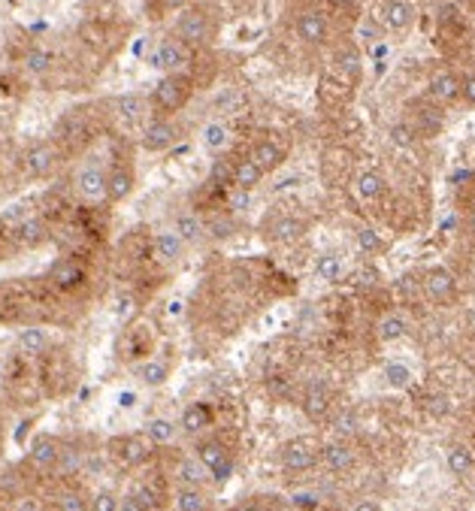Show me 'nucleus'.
Masks as SVG:
<instances>
[{
	"mask_svg": "<svg viewBox=\"0 0 475 511\" xmlns=\"http://www.w3.org/2000/svg\"><path fill=\"white\" fill-rule=\"evenodd\" d=\"M173 34H176L188 49L200 52V49H212L216 39L221 34V19L218 10L209 4H191L179 13L176 25H173Z\"/></svg>",
	"mask_w": 475,
	"mask_h": 511,
	"instance_id": "nucleus-1",
	"label": "nucleus"
},
{
	"mask_svg": "<svg viewBox=\"0 0 475 511\" xmlns=\"http://www.w3.org/2000/svg\"><path fill=\"white\" fill-rule=\"evenodd\" d=\"M94 109H98V106H76V109H70V113L58 122V127H55L52 140L58 142L61 151H64L67 158L82 155V151L89 149L94 140H98L103 113H94Z\"/></svg>",
	"mask_w": 475,
	"mask_h": 511,
	"instance_id": "nucleus-2",
	"label": "nucleus"
},
{
	"mask_svg": "<svg viewBox=\"0 0 475 511\" xmlns=\"http://www.w3.org/2000/svg\"><path fill=\"white\" fill-rule=\"evenodd\" d=\"M194 91H197V85L188 70H182V73H164L155 82L152 91H148L152 113L155 115H179L182 109L191 103Z\"/></svg>",
	"mask_w": 475,
	"mask_h": 511,
	"instance_id": "nucleus-3",
	"label": "nucleus"
},
{
	"mask_svg": "<svg viewBox=\"0 0 475 511\" xmlns=\"http://www.w3.org/2000/svg\"><path fill=\"white\" fill-rule=\"evenodd\" d=\"M39 385L49 396H64L70 390L76 388L79 381V370H76V361L67 348L61 345H52L39 357Z\"/></svg>",
	"mask_w": 475,
	"mask_h": 511,
	"instance_id": "nucleus-4",
	"label": "nucleus"
},
{
	"mask_svg": "<svg viewBox=\"0 0 475 511\" xmlns=\"http://www.w3.org/2000/svg\"><path fill=\"white\" fill-rule=\"evenodd\" d=\"M43 282L49 291L61 294V297H76L91 285V269L82 254H61L49 263Z\"/></svg>",
	"mask_w": 475,
	"mask_h": 511,
	"instance_id": "nucleus-5",
	"label": "nucleus"
},
{
	"mask_svg": "<svg viewBox=\"0 0 475 511\" xmlns=\"http://www.w3.org/2000/svg\"><path fill=\"white\" fill-rule=\"evenodd\" d=\"M64 161L67 155L61 151L58 142L49 137V140H37L30 142V146H25V151L19 155V170L28 182H46L64 166Z\"/></svg>",
	"mask_w": 475,
	"mask_h": 511,
	"instance_id": "nucleus-6",
	"label": "nucleus"
},
{
	"mask_svg": "<svg viewBox=\"0 0 475 511\" xmlns=\"http://www.w3.org/2000/svg\"><path fill=\"white\" fill-rule=\"evenodd\" d=\"M182 137H185V127L176 115H152L140 131V146L148 155H164V151L176 149Z\"/></svg>",
	"mask_w": 475,
	"mask_h": 511,
	"instance_id": "nucleus-7",
	"label": "nucleus"
},
{
	"mask_svg": "<svg viewBox=\"0 0 475 511\" xmlns=\"http://www.w3.org/2000/svg\"><path fill=\"white\" fill-rule=\"evenodd\" d=\"M133 191H137V164H133L131 155L115 151L113 161L106 164V203H124V200L133 197Z\"/></svg>",
	"mask_w": 475,
	"mask_h": 511,
	"instance_id": "nucleus-8",
	"label": "nucleus"
},
{
	"mask_svg": "<svg viewBox=\"0 0 475 511\" xmlns=\"http://www.w3.org/2000/svg\"><path fill=\"white\" fill-rule=\"evenodd\" d=\"M157 445L146 433H124L109 439V457L122 469H140L155 457Z\"/></svg>",
	"mask_w": 475,
	"mask_h": 511,
	"instance_id": "nucleus-9",
	"label": "nucleus"
},
{
	"mask_svg": "<svg viewBox=\"0 0 475 511\" xmlns=\"http://www.w3.org/2000/svg\"><path fill=\"white\" fill-rule=\"evenodd\" d=\"M194 457L209 469L212 484H227L233 475V454L218 436H200L194 445Z\"/></svg>",
	"mask_w": 475,
	"mask_h": 511,
	"instance_id": "nucleus-10",
	"label": "nucleus"
},
{
	"mask_svg": "<svg viewBox=\"0 0 475 511\" xmlns=\"http://www.w3.org/2000/svg\"><path fill=\"white\" fill-rule=\"evenodd\" d=\"M73 194L82 200L85 206H100L106 203V164L85 158L73 173Z\"/></svg>",
	"mask_w": 475,
	"mask_h": 511,
	"instance_id": "nucleus-11",
	"label": "nucleus"
},
{
	"mask_svg": "<svg viewBox=\"0 0 475 511\" xmlns=\"http://www.w3.org/2000/svg\"><path fill=\"white\" fill-rule=\"evenodd\" d=\"M191 61H194V49H188L176 34L161 37L152 46V52H148V67L164 70V73H182V70L191 67Z\"/></svg>",
	"mask_w": 475,
	"mask_h": 511,
	"instance_id": "nucleus-12",
	"label": "nucleus"
},
{
	"mask_svg": "<svg viewBox=\"0 0 475 511\" xmlns=\"http://www.w3.org/2000/svg\"><path fill=\"white\" fill-rule=\"evenodd\" d=\"M152 351H155V327L146 321L131 324L115 342V354L124 363H137V361L142 363L146 357H152Z\"/></svg>",
	"mask_w": 475,
	"mask_h": 511,
	"instance_id": "nucleus-13",
	"label": "nucleus"
},
{
	"mask_svg": "<svg viewBox=\"0 0 475 511\" xmlns=\"http://www.w3.org/2000/svg\"><path fill=\"white\" fill-rule=\"evenodd\" d=\"M64 442H61L58 436L52 433H37L34 439H30L28 445V454H25V466L34 469V473L46 475L52 473V469L61 466V460H64Z\"/></svg>",
	"mask_w": 475,
	"mask_h": 511,
	"instance_id": "nucleus-14",
	"label": "nucleus"
},
{
	"mask_svg": "<svg viewBox=\"0 0 475 511\" xmlns=\"http://www.w3.org/2000/svg\"><path fill=\"white\" fill-rule=\"evenodd\" d=\"M294 34L309 49H321L330 39V19L321 6H303L294 15Z\"/></svg>",
	"mask_w": 475,
	"mask_h": 511,
	"instance_id": "nucleus-15",
	"label": "nucleus"
},
{
	"mask_svg": "<svg viewBox=\"0 0 475 511\" xmlns=\"http://www.w3.org/2000/svg\"><path fill=\"white\" fill-rule=\"evenodd\" d=\"M6 225V221H4ZM10 227V236H13V245L15 249H39L52 239V225L43 212H30V215H21L15 225H6Z\"/></svg>",
	"mask_w": 475,
	"mask_h": 511,
	"instance_id": "nucleus-16",
	"label": "nucleus"
},
{
	"mask_svg": "<svg viewBox=\"0 0 475 511\" xmlns=\"http://www.w3.org/2000/svg\"><path fill=\"white\" fill-rule=\"evenodd\" d=\"M279 460L284 466V473H309V469H315L321 463V445L312 442V439L300 436V439H291V442L282 445L279 451Z\"/></svg>",
	"mask_w": 475,
	"mask_h": 511,
	"instance_id": "nucleus-17",
	"label": "nucleus"
},
{
	"mask_svg": "<svg viewBox=\"0 0 475 511\" xmlns=\"http://www.w3.org/2000/svg\"><path fill=\"white\" fill-rule=\"evenodd\" d=\"M406 124L411 127L418 140H433L442 133L445 127V113L442 106H437L433 100H415L409 103V115H406Z\"/></svg>",
	"mask_w": 475,
	"mask_h": 511,
	"instance_id": "nucleus-18",
	"label": "nucleus"
},
{
	"mask_svg": "<svg viewBox=\"0 0 475 511\" xmlns=\"http://www.w3.org/2000/svg\"><path fill=\"white\" fill-rule=\"evenodd\" d=\"M152 103H148V94H122L109 103V118L128 124V127H146V122L152 118Z\"/></svg>",
	"mask_w": 475,
	"mask_h": 511,
	"instance_id": "nucleus-19",
	"label": "nucleus"
},
{
	"mask_svg": "<svg viewBox=\"0 0 475 511\" xmlns=\"http://www.w3.org/2000/svg\"><path fill=\"white\" fill-rule=\"evenodd\" d=\"M264 239L273 245H294L306 236V221L297 218L291 212H279V215H267L264 218Z\"/></svg>",
	"mask_w": 475,
	"mask_h": 511,
	"instance_id": "nucleus-20",
	"label": "nucleus"
},
{
	"mask_svg": "<svg viewBox=\"0 0 475 511\" xmlns=\"http://www.w3.org/2000/svg\"><path fill=\"white\" fill-rule=\"evenodd\" d=\"M245 158H249V161L255 164L264 175H270L284 164V158H288V146L270 133V137H260V140L251 142L249 151H245Z\"/></svg>",
	"mask_w": 475,
	"mask_h": 511,
	"instance_id": "nucleus-21",
	"label": "nucleus"
},
{
	"mask_svg": "<svg viewBox=\"0 0 475 511\" xmlns=\"http://www.w3.org/2000/svg\"><path fill=\"white\" fill-rule=\"evenodd\" d=\"M330 70H334L336 76H343L345 82H352L354 88H358L360 79H363V55L358 49V43H352V39L339 43L334 49V55H330Z\"/></svg>",
	"mask_w": 475,
	"mask_h": 511,
	"instance_id": "nucleus-22",
	"label": "nucleus"
},
{
	"mask_svg": "<svg viewBox=\"0 0 475 511\" xmlns=\"http://www.w3.org/2000/svg\"><path fill=\"white\" fill-rule=\"evenodd\" d=\"M354 98V85L345 82L343 76H336L334 70H327V73H321L318 79V100L321 106L334 109V113H345V106L352 103Z\"/></svg>",
	"mask_w": 475,
	"mask_h": 511,
	"instance_id": "nucleus-23",
	"label": "nucleus"
},
{
	"mask_svg": "<svg viewBox=\"0 0 475 511\" xmlns=\"http://www.w3.org/2000/svg\"><path fill=\"white\" fill-rule=\"evenodd\" d=\"M418 13L411 0H385L382 13H378V25L382 30H391V34H406V30L415 25Z\"/></svg>",
	"mask_w": 475,
	"mask_h": 511,
	"instance_id": "nucleus-24",
	"label": "nucleus"
},
{
	"mask_svg": "<svg viewBox=\"0 0 475 511\" xmlns=\"http://www.w3.org/2000/svg\"><path fill=\"white\" fill-rule=\"evenodd\" d=\"M52 345H55L52 333L39 324L21 327L19 336H15V348H19V354L25 357V361H39V357H43Z\"/></svg>",
	"mask_w": 475,
	"mask_h": 511,
	"instance_id": "nucleus-25",
	"label": "nucleus"
},
{
	"mask_svg": "<svg viewBox=\"0 0 475 511\" xmlns=\"http://www.w3.org/2000/svg\"><path fill=\"white\" fill-rule=\"evenodd\" d=\"M185 251H188V245L182 243V236L173 227L157 230L152 236V258L157 263H164V267H176V263L185 258Z\"/></svg>",
	"mask_w": 475,
	"mask_h": 511,
	"instance_id": "nucleus-26",
	"label": "nucleus"
},
{
	"mask_svg": "<svg viewBox=\"0 0 475 511\" xmlns=\"http://www.w3.org/2000/svg\"><path fill=\"white\" fill-rule=\"evenodd\" d=\"M427 98L437 106H448V103L461 100V76L454 70H437L430 76V85H427Z\"/></svg>",
	"mask_w": 475,
	"mask_h": 511,
	"instance_id": "nucleus-27",
	"label": "nucleus"
},
{
	"mask_svg": "<svg viewBox=\"0 0 475 511\" xmlns=\"http://www.w3.org/2000/svg\"><path fill=\"white\" fill-rule=\"evenodd\" d=\"M424 294L430 297L433 302H451L457 297V278L448 273L445 267H433L424 273Z\"/></svg>",
	"mask_w": 475,
	"mask_h": 511,
	"instance_id": "nucleus-28",
	"label": "nucleus"
},
{
	"mask_svg": "<svg viewBox=\"0 0 475 511\" xmlns=\"http://www.w3.org/2000/svg\"><path fill=\"white\" fill-rule=\"evenodd\" d=\"M352 164H354V155L345 146H330L324 151L321 173L330 185H339V182H345L348 175H352Z\"/></svg>",
	"mask_w": 475,
	"mask_h": 511,
	"instance_id": "nucleus-29",
	"label": "nucleus"
},
{
	"mask_svg": "<svg viewBox=\"0 0 475 511\" xmlns=\"http://www.w3.org/2000/svg\"><path fill=\"white\" fill-rule=\"evenodd\" d=\"M212 421H216V414H212V405L209 403H191V405H185V412H182L179 430L185 436L200 439V436L209 433Z\"/></svg>",
	"mask_w": 475,
	"mask_h": 511,
	"instance_id": "nucleus-30",
	"label": "nucleus"
},
{
	"mask_svg": "<svg viewBox=\"0 0 475 511\" xmlns=\"http://www.w3.org/2000/svg\"><path fill=\"white\" fill-rule=\"evenodd\" d=\"M303 414L309 421H315V424H318V421H324L327 418V412H330V388L324 385V381H309L306 385V390H303Z\"/></svg>",
	"mask_w": 475,
	"mask_h": 511,
	"instance_id": "nucleus-31",
	"label": "nucleus"
},
{
	"mask_svg": "<svg viewBox=\"0 0 475 511\" xmlns=\"http://www.w3.org/2000/svg\"><path fill=\"white\" fill-rule=\"evenodd\" d=\"M321 463L327 473L334 475H348L354 466H358V454L352 451V445L345 442H330L321 448Z\"/></svg>",
	"mask_w": 475,
	"mask_h": 511,
	"instance_id": "nucleus-32",
	"label": "nucleus"
},
{
	"mask_svg": "<svg viewBox=\"0 0 475 511\" xmlns=\"http://www.w3.org/2000/svg\"><path fill=\"white\" fill-rule=\"evenodd\" d=\"M173 230L182 236V243L191 249V245H200L203 239H209L206 236V218L200 212H182L173 218Z\"/></svg>",
	"mask_w": 475,
	"mask_h": 511,
	"instance_id": "nucleus-33",
	"label": "nucleus"
},
{
	"mask_svg": "<svg viewBox=\"0 0 475 511\" xmlns=\"http://www.w3.org/2000/svg\"><path fill=\"white\" fill-rule=\"evenodd\" d=\"M354 194L360 203H378L387 194V182L378 170H363L354 175Z\"/></svg>",
	"mask_w": 475,
	"mask_h": 511,
	"instance_id": "nucleus-34",
	"label": "nucleus"
},
{
	"mask_svg": "<svg viewBox=\"0 0 475 511\" xmlns=\"http://www.w3.org/2000/svg\"><path fill=\"white\" fill-rule=\"evenodd\" d=\"M170 499H173V511H209V493H206V487L179 484Z\"/></svg>",
	"mask_w": 475,
	"mask_h": 511,
	"instance_id": "nucleus-35",
	"label": "nucleus"
},
{
	"mask_svg": "<svg viewBox=\"0 0 475 511\" xmlns=\"http://www.w3.org/2000/svg\"><path fill=\"white\" fill-rule=\"evenodd\" d=\"M260 182H264V173L258 170L255 164L249 161V158H240V161H233V170H231V188L240 191V194H249V191H255Z\"/></svg>",
	"mask_w": 475,
	"mask_h": 511,
	"instance_id": "nucleus-36",
	"label": "nucleus"
},
{
	"mask_svg": "<svg viewBox=\"0 0 475 511\" xmlns=\"http://www.w3.org/2000/svg\"><path fill=\"white\" fill-rule=\"evenodd\" d=\"M176 481L179 484H185V487H206V484H212V475H209V469L203 466L200 460L194 457H182L179 460V466H176Z\"/></svg>",
	"mask_w": 475,
	"mask_h": 511,
	"instance_id": "nucleus-37",
	"label": "nucleus"
},
{
	"mask_svg": "<svg viewBox=\"0 0 475 511\" xmlns=\"http://www.w3.org/2000/svg\"><path fill=\"white\" fill-rule=\"evenodd\" d=\"M58 511H91V493L82 484H67L55 497Z\"/></svg>",
	"mask_w": 475,
	"mask_h": 511,
	"instance_id": "nucleus-38",
	"label": "nucleus"
},
{
	"mask_svg": "<svg viewBox=\"0 0 475 511\" xmlns=\"http://www.w3.org/2000/svg\"><path fill=\"white\" fill-rule=\"evenodd\" d=\"M21 64H25V70L30 76H49L52 70H55V55L46 49V46H30V49L25 52V58H21Z\"/></svg>",
	"mask_w": 475,
	"mask_h": 511,
	"instance_id": "nucleus-39",
	"label": "nucleus"
},
{
	"mask_svg": "<svg viewBox=\"0 0 475 511\" xmlns=\"http://www.w3.org/2000/svg\"><path fill=\"white\" fill-rule=\"evenodd\" d=\"M137 379L148 388H161L164 381L170 379V363L161 361V357H146V361L137 366Z\"/></svg>",
	"mask_w": 475,
	"mask_h": 511,
	"instance_id": "nucleus-40",
	"label": "nucleus"
},
{
	"mask_svg": "<svg viewBox=\"0 0 475 511\" xmlns=\"http://www.w3.org/2000/svg\"><path fill=\"white\" fill-rule=\"evenodd\" d=\"M448 469L451 475L466 478L475 469V454L470 445H451L448 448Z\"/></svg>",
	"mask_w": 475,
	"mask_h": 511,
	"instance_id": "nucleus-41",
	"label": "nucleus"
},
{
	"mask_svg": "<svg viewBox=\"0 0 475 511\" xmlns=\"http://www.w3.org/2000/svg\"><path fill=\"white\" fill-rule=\"evenodd\" d=\"M376 333H378V339H382V342H400L409 333V324H406V318H403V315L387 312L382 321L376 324Z\"/></svg>",
	"mask_w": 475,
	"mask_h": 511,
	"instance_id": "nucleus-42",
	"label": "nucleus"
},
{
	"mask_svg": "<svg viewBox=\"0 0 475 511\" xmlns=\"http://www.w3.org/2000/svg\"><path fill=\"white\" fill-rule=\"evenodd\" d=\"M200 137H203V146L209 151H225L227 142H231V131H227L225 122H209L200 131Z\"/></svg>",
	"mask_w": 475,
	"mask_h": 511,
	"instance_id": "nucleus-43",
	"label": "nucleus"
},
{
	"mask_svg": "<svg viewBox=\"0 0 475 511\" xmlns=\"http://www.w3.org/2000/svg\"><path fill=\"white\" fill-rule=\"evenodd\" d=\"M142 433L152 439L155 445H170L173 439H176L179 427L173 424L170 418H152V421H148V424H146V430H142Z\"/></svg>",
	"mask_w": 475,
	"mask_h": 511,
	"instance_id": "nucleus-44",
	"label": "nucleus"
},
{
	"mask_svg": "<svg viewBox=\"0 0 475 511\" xmlns=\"http://www.w3.org/2000/svg\"><path fill=\"white\" fill-rule=\"evenodd\" d=\"M315 273H318L324 282H339L345 273V260L339 258V254L327 251V254H321L318 263H315Z\"/></svg>",
	"mask_w": 475,
	"mask_h": 511,
	"instance_id": "nucleus-45",
	"label": "nucleus"
},
{
	"mask_svg": "<svg viewBox=\"0 0 475 511\" xmlns=\"http://www.w3.org/2000/svg\"><path fill=\"white\" fill-rule=\"evenodd\" d=\"M233 230H236V221L231 218V215H212V218H206V236L209 239H227V236H233Z\"/></svg>",
	"mask_w": 475,
	"mask_h": 511,
	"instance_id": "nucleus-46",
	"label": "nucleus"
},
{
	"mask_svg": "<svg viewBox=\"0 0 475 511\" xmlns=\"http://www.w3.org/2000/svg\"><path fill=\"white\" fill-rule=\"evenodd\" d=\"M358 249L363 254H378V251H385V239L378 236L373 227H360L358 230Z\"/></svg>",
	"mask_w": 475,
	"mask_h": 511,
	"instance_id": "nucleus-47",
	"label": "nucleus"
},
{
	"mask_svg": "<svg viewBox=\"0 0 475 511\" xmlns=\"http://www.w3.org/2000/svg\"><path fill=\"white\" fill-rule=\"evenodd\" d=\"M385 379H387V385H391V388H406L411 381V370L406 363H387Z\"/></svg>",
	"mask_w": 475,
	"mask_h": 511,
	"instance_id": "nucleus-48",
	"label": "nucleus"
},
{
	"mask_svg": "<svg viewBox=\"0 0 475 511\" xmlns=\"http://www.w3.org/2000/svg\"><path fill=\"white\" fill-rule=\"evenodd\" d=\"M118 493L113 490H98L91 493V511H118Z\"/></svg>",
	"mask_w": 475,
	"mask_h": 511,
	"instance_id": "nucleus-49",
	"label": "nucleus"
},
{
	"mask_svg": "<svg viewBox=\"0 0 475 511\" xmlns=\"http://www.w3.org/2000/svg\"><path fill=\"white\" fill-rule=\"evenodd\" d=\"M358 39L363 46H373L382 39V25L378 21H369V19H363L360 25H358Z\"/></svg>",
	"mask_w": 475,
	"mask_h": 511,
	"instance_id": "nucleus-50",
	"label": "nucleus"
},
{
	"mask_svg": "<svg viewBox=\"0 0 475 511\" xmlns=\"http://www.w3.org/2000/svg\"><path fill=\"white\" fill-rule=\"evenodd\" d=\"M391 140L397 142V146H403V149H409V146H415V133H411V127L406 124V122H400V124H394L391 127Z\"/></svg>",
	"mask_w": 475,
	"mask_h": 511,
	"instance_id": "nucleus-51",
	"label": "nucleus"
},
{
	"mask_svg": "<svg viewBox=\"0 0 475 511\" xmlns=\"http://www.w3.org/2000/svg\"><path fill=\"white\" fill-rule=\"evenodd\" d=\"M118 511H152V508H148L146 502H142L137 493L131 490V493H124V497L118 499Z\"/></svg>",
	"mask_w": 475,
	"mask_h": 511,
	"instance_id": "nucleus-52",
	"label": "nucleus"
},
{
	"mask_svg": "<svg viewBox=\"0 0 475 511\" xmlns=\"http://www.w3.org/2000/svg\"><path fill=\"white\" fill-rule=\"evenodd\" d=\"M461 100L466 103V106L475 109V73H466L461 79Z\"/></svg>",
	"mask_w": 475,
	"mask_h": 511,
	"instance_id": "nucleus-53",
	"label": "nucleus"
},
{
	"mask_svg": "<svg viewBox=\"0 0 475 511\" xmlns=\"http://www.w3.org/2000/svg\"><path fill=\"white\" fill-rule=\"evenodd\" d=\"M233 511H270V506H267V502H264V497H255V499L240 502V506H236Z\"/></svg>",
	"mask_w": 475,
	"mask_h": 511,
	"instance_id": "nucleus-54",
	"label": "nucleus"
},
{
	"mask_svg": "<svg viewBox=\"0 0 475 511\" xmlns=\"http://www.w3.org/2000/svg\"><path fill=\"white\" fill-rule=\"evenodd\" d=\"M330 6H334L336 13H354L358 10V0H330Z\"/></svg>",
	"mask_w": 475,
	"mask_h": 511,
	"instance_id": "nucleus-55",
	"label": "nucleus"
},
{
	"mask_svg": "<svg viewBox=\"0 0 475 511\" xmlns=\"http://www.w3.org/2000/svg\"><path fill=\"white\" fill-rule=\"evenodd\" d=\"M13 245V236H10V227L4 225V218H0V254H4L6 249Z\"/></svg>",
	"mask_w": 475,
	"mask_h": 511,
	"instance_id": "nucleus-56",
	"label": "nucleus"
},
{
	"mask_svg": "<svg viewBox=\"0 0 475 511\" xmlns=\"http://www.w3.org/2000/svg\"><path fill=\"white\" fill-rule=\"evenodd\" d=\"M352 511H385L382 506H378V502L376 499H360L358 502V506H354Z\"/></svg>",
	"mask_w": 475,
	"mask_h": 511,
	"instance_id": "nucleus-57",
	"label": "nucleus"
},
{
	"mask_svg": "<svg viewBox=\"0 0 475 511\" xmlns=\"http://www.w3.org/2000/svg\"><path fill=\"white\" fill-rule=\"evenodd\" d=\"M470 234L475 236V209L470 212Z\"/></svg>",
	"mask_w": 475,
	"mask_h": 511,
	"instance_id": "nucleus-58",
	"label": "nucleus"
},
{
	"mask_svg": "<svg viewBox=\"0 0 475 511\" xmlns=\"http://www.w3.org/2000/svg\"><path fill=\"white\" fill-rule=\"evenodd\" d=\"M470 327H472V330H475V306L470 309Z\"/></svg>",
	"mask_w": 475,
	"mask_h": 511,
	"instance_id": "nucleus-59",
	"label": "nucleus"
},
{
	"mask_svg": "<svg viewBox=\"0 0 475 511\" xmlns=\"http://www.w3.org/2000/svg\"><path fill=\"white\" fill-rule=\"evenodd\" d=\"M233 4H240V6H242V4H251V0H233Z\"/></svg>",
	"mask_w": 475,
	"mask_h": 511,
	"instance_id": "nucleus-60",
	"label": "nucleus"
},
{
	"mask_svg": "<svg viewBox=\"0 0 475 511\" xmlns=\"http://www.w3.org/2000/svg\"><path fill=\"white\" fill-rule=\"evenodd\" d=\"M0 511H10V508H6V506H0Z\"/></svg>",
	"mask_w": 475,
	"mask_h": 511,
	"instance_id": "nucleus-61",
	"label": "nucleus"
}]
</instances>
